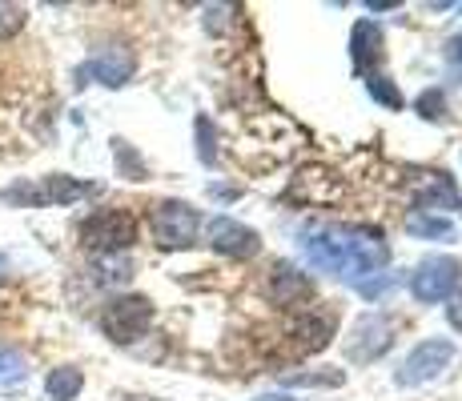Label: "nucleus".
Listing matches in <instances>:
<instances>
[{"label":"nucleus","mask_w":462,"mask_h":401,"mask_svg":"<svg viewBox=\"0 0 462 401\" xmlns=\"http://www.w3.org/2000/svg\"><path fill=\"white\" fill-rule=\"evenodd\" d=\"M29 378V361H24L21 350L13 345H0V386H21Z\"/></svg>","instance_id":"14"},{"label":"nucleus","mask_w":462,"mask_h":401,"mask_svg":"<svg viewBox=\"0 0 462 401\" xmlns=\"http://www.w3.org/2000/svg\"><path fill=\"white\" fill-rule=\"evenodd\" d=\"M455 361V342H447V337H434V342H422L419 350L406 358V365L398 369V386H426V381H434L447 365Z\"/></svg>","instance_id":"7"},{"label":"nucleus","mask_w":462,"mask_h":401,"mask_svg":"<svg viewBox=\"0 0 462 401\" xmlns=\"http://www.w3.org/2000/svg\"><path fill=\"white\" fill-rule=\"evenodd\" d=\"M209 241H213V249H221V253H229V257H254L257 249H262V237L234 217H213Z\"/></svg>","instance_id":"10"},{"label":"nucleus","mask_w":462,"mask_h":401,"mask_svg":"<svg viewBox=\"0 0 462 401\" xmlns=\"http://www.w3.org/2000/svg\"><path fill=\"white\" fill-rule=\"evenodd\" d=\"M462 281V261L458 257H426L419 269L411 273V293L422 305H439V301L455 297Z\"/></svg>","instance_id":"3"},{"label":"nucleus","mask_w":462,"mask_h":401,"mask_svg":"<svg viewBox=\"0 0 462 401\" xmlns=\"http://www.w3.org/2000/svg\"><path fill=\"white\" fill-rule=\"evenodd\" d=\"M337 381H342V373H294L290 386H337Z\"/></svg>","instance_id":"22"},{"label":"nucleus","mask_w":462,"mask_h":401,"mask_svg":"<svg viewBox=\"0 0 462 401\" xmlns=\"http://www.w3.org/2000/svg\"><path fill=\"white\" fill-rule=\"evenodd\" d=\"M301 253L314 269L362 281L390 261L386 241L370 229H301Z\"/></svg>","instance_id":"1"},{"label":"nucleus","mask_w":462,"mask_h":401,"mask_svg":"<svg viewBox=\"0 0 462 401\" xmlns=\"http://www.w3.org/2000/svg\"><path fill=\"white\" fill-rule=\"evenodd\" d=\"M366 88H370V96H374V101L386 105V109H402V96H398V88L390 85L386 77H370Z\"/></svg>","instance_id":"17"},{"label":"nucleus","mask_w":462,"mask_h":401,"mask_svg":"<svg viewBox=\"0 0 462 401\" xmlns=\"http://www.w3.org/2000/svg\"><path fill=\"white\" fill-rule=\"evenodd\" d=\"M133 68H137V57H133L129 49H101L97 57H88L81 68H77V77H81V85L88 80H97V85H109V88H121L125 80L133 77Z\"/></svg>","instance_id":"8"},{"label":"nucleus","mask_w":462,"mask_h":401,"mask_svg":"<svg viewBox=\"0 0 462 401\" xmlns=\"http://www.w3.org/2000/svg\"><path fill=\"white\" fill-rule=\"evenodd\" d=\"M442 109H447V101H442V96L434 93V88H430V93H422V96H419V113H422L426 121H442Z\"/></svg>","instance_id":"20"},{"label":"nucleus","mask_w":462,"mask_h":401,"mask_svg":"<svg viewBox=\"0 0 462 401\" xmlns=\"http://www.w3.org/2000/svg\"><path fill=\"white\" fill-rule=\"evenodd\" d=\"M97 185L93 181H77V177L65 173H49L41 181H21L13 189H5L0 197L8 205H24V209H41V205H73L81 197H93Z\"/></svg>","instance_id":"2"},{"label":"nucleus","mask_w":462,"mask_h":401,"mask_svg":"<svg viewBox=\"0 0 462 401\" xmlns=\"http://www.w3.org/2000/svg\"><path fill=\"white\" fill-rule=\"evenodd\" d=\"M447 317H450V325L462 329V289H458V297H455V305L447 309Z\"/></svg>","instance_id":"23"},{"label":"nucleus","mask_w":462,"mask_h":401,"mask_svg":"<svg viewBox=\"0 0 462 401\" xmlns=\"http://www.w3.org/2000/svg\"><path fill=\"white\" fill-rule=\"evenodd\" d=\"M270 289H273V297L282 301V305H298V301H306V297H314V285H310L306 273H298L294 265H273V278H270Z\"/></svg>","instance_id":"11"},{"label":"nucleus","mask_w":462,"mask_h":401,"mask_svg":"<svg viewBox=\"0 0 462 401\" xmlns=\"http://www.w3.org/2000/svg\"><path fill=\"white\" fill-rule=\"evenodd\" d=\"M406 229H411L414 237H450L455 233V225H450L447 217H411Z\"/></svg>","instance_id":"16"},{"label":"nucleus","mask_w":462,"mask_h":401,"mask_svg":"<svg viewBox=\"0 0 462 401\" xmlns=\"http://www.w3.org/2000/svg\"><path fill=\"white\" fill-rule=\"evenodd\" d=\"M21 29H24V8L21 5H5V0H0V41L13 37V32H21Z\"/></svg>","instance_id":"18"},{"label":"nucleus","mask_w":462,"mask_h":401,"mask_svg":"<svg viewBox=\"0 0 462 401\" xmlns=\"http://www.w3.org/2000/svg\"><path fill=\"white\" fill-rule=\"evenodd\" d=\"M149 321H153V305H149V297H117V301L105 305L101 329L117 345H129V342H137V337L145 333Z\"/></svg>","instance_id":"6"},{"label":"nucleus","mask_w":462,"mask_h":401,"mask_svg":"<svg viewBox=\"0 0 462 401\" xmlns=\"http://www.w3.org/2000/svg\"><path fill=\"white\" fill-rule=\"evenodd\" d=\"M113 157H117L121 177H129V181H145V165H141V157L133 153L129 141H113Z\"/></svg>","instance_id":"15"},{"label":"nucleus","mask_w":462,"mask_h":401,"mask_svg":"<svg viewBox=\"0 0 462 401\" xmlns=\"http://www.w3.org/2000/svg\"><path fill=\"white\" fill-rule=\"evenodd\" d=\"M81 389H85V373L73 369V365H60V369H52L49 378H44V394H49V401H73Z\"/></svg>","instance_id":"13"},{"label":"nucleus","mask_w":462,"mask_h":401,"mask_svg":"<svg viewBox=\"0 0 462 401\" xmlns=\"http://www.w3.org/2000/svg\"><path fill=\"white\" fill-rule=\"evenodd\" d=\"M350 49H354V68H370V60L382 57V32L374 21H358L350 32Z\"/></svg>","instance_id":"12"},{"label":"nucleus","mask_w":462,"mask_h":401,"mask_svg":"<svg viewBox=\"0 0 462 401\" xmlns=\"http://www.w3.org/2000/svg\"><path fill=\"white\" fill-rule=\"evenodd\" d=\"M442 60H447V73L462 80V37H450L447 49H442Z\"/></svg>","instance_id":"19"},{"label":"nucleus","mask_w":462,"mask_h":401,"mask_svg":"<svg viewBox=\"0 0 462 401\" xmlns=\"http://www.w3.org/2000/svg\"><path fill=\"white\" fill-rule=\"evenodd\" d=\"M149 225H153V237L162 249H185L193 237H198V209L185 201H162L153 209V217H149Z\"/></svg>","instance_id":"5"},{"label":"nucleus","mask_w":462,"mask_h":401,"mask_svg":"<svg viewBox=\"0 0 462 401\" xmlns=\"http://www.w3.org/2000/svg\"><path fill=\"white\" fill-rule=\"evenodd\" d=\"M394 329H390V321L382 317V314H366L354 325V333H350V358L354 361H374L382 358V353L390 350V342H394Z\"/></svg>","instance_id":"9"},{"label":"nucleus","mask_w":462,"mask_h":401,"mask_svg":"<svg viewBox=\"0 0 462 401\" xmlns=\"http://www.w3.org/2000/svg\"><path fill=\"white\" fill-rule=\"evenodd\" d=\"M81 241L97 253H117L137 241V221L125 209H101L81 225Z\"/></svg>","instance_id":"4"},{"label":"nucleus","mask_w":462,"mask_h":401,"mask_svg":"<svg viewBox=\"0 0 462 401\" xmlns=\"http://www.w3.org/2000/svg\"><path fill=\"white\" fill-rule=\"evenodd\" d=\"M198 157L206 160V165H213V157H217V149H213V141H209V117H198Z\"/></svg>","instance_id":"21"}]
</instances>
